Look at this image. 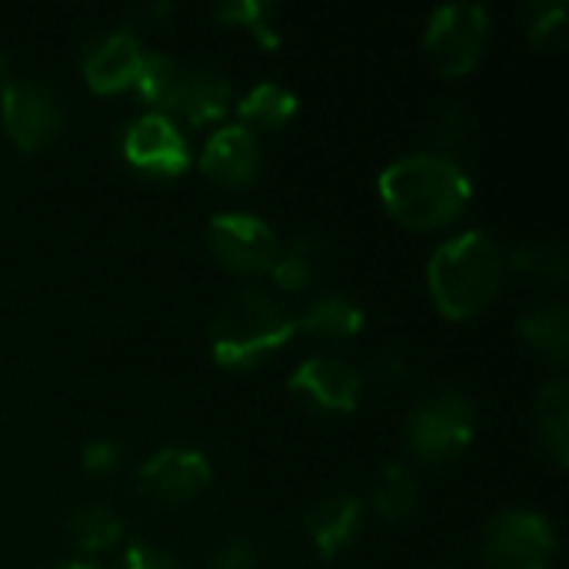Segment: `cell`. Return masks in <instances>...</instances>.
Segmentation results:
<instances>
[{"label": "cell", "mask_w": 569, "mask_h": 569, "mask_svg": "<svg viewBox=\"0 0 569 569\" xmlns=\"http://www.w3.org/2000/svg\"><path fill=\"white\" fill-rule=\"evenodd\" d=\"M380 197L387 210L413 227L433 230L453 223L473 197L470 173L443 153H410L380 173Z\"/></svg>", "instance_id": "6da1fadb"}, {"label": "cell", "mask_w": 569, "mask_h": 569, "mask_svg": "<svg viewBox=\"0 0 569 569\" xmlns=\"http://www.w3.org/2000/svg\"><path fill=\"white\" fill-rule=\"evenodd\" d=\"M503 270L507 253L500 243L487 230H463L433 250L427 263V283L443 317L467 320L497 297Z\"/></svg>", "instance_id": "7a4b0ae2"}, {"label": "cell", "mask_w": 569, "mask_h": 569, "mask_svg": "<svg viewBox=\"0 0 569 569\" xmlns=\"http://www.w3.org/2000/svg\"><path fill=\"white\" fill-rule=\"evenodd\" d=\"M297 333V313L260 287L230 293L210 320V353L227 370H247L287 347Z\"/></svg>", "instance_id": "3957f363"}, {"label": "cell", "mask_w": 569, "mask_h": 569, "mask_svg": "<svg viewBox=\"0 0 569 569\" xmlns=\"http://www.w3.org/2000/svg\"><path fill=\"white\" fill-rule=\"evenodd\" d=\"M133 90L160 107L157 113L180 117L193 127L220 120L230 107V80L210 63H183L170 53H143Z\"/></svg>", "instance_id": "277c9868"}, {"label": "cell", "mask_w": 569, "mask_h": 569, "mask_svg": "<svg viewBox=\"0 0 569 569\" xmlns=\"http://www.w3.org/2000/svg\"><path fill=\"white\" fill-rule=\"evenodd\" d=\"M407 447L427 460V463H443L460 457L473 433H477V407L467 393L460 390H437L423 397L410 417H407Z\"/></svg>", "instance_id": "5b68a950"}, {"label": "cell", "mask_w": 569, "mask_h": 569, "mask_svg": "<svg viewBox=\"0 0 569 569\" xmlns=\"http://www.w3.org/2000/svg\"><path fill=\"white\" fill-rule=\"evenodd\" d=\"M487 40H490V13L480 3L457 0L430 13L423 50L440 77H463L480 63Z\"/></svg>", "instance_id": "8992f818"}, {"label": "cell", "mask_w": 569, "mask_h": 569, "mask_svg": "<svg viewBox=\"0 0 569 569\" xmlns=\"http://www.w3.org/2000/svg\"><path fill=\"white\" fill-rule=\"evenodd\" d=\"M557 553L553 523L533 510H500L483 527V557L493 569H547Z\"/></svg>", "instance_id": "52a82bcc"}, {"label": "cell", "mask_w": 569, "mask_h": 569, "mask_svg": "<svg viewBox=\"0 0 569 569\" xmlns=\"http://www.w3.org/2000/svg\"><path fill=\"white\" fill-rule=\"evenodd\" d=\"M0 123L20 150H40L60 133V123H63L60 97L40 80L3 77Z\"/></svg>", "instance_id": "ba28073f"}, {"label": "cell", "mask_w": 569, "mask_h": 569, "mask_svg": "<svg viewBox=\"0 0 569 569\" xmlns=\"http://www.w3.org/2000/svg\"><path fill=\"white\" fill-rule=\"evenodd\" d=\"M207 243L220 267L233 273H267L280 253V240L257 213L230 210L207 223Z\"/></svg>", "instance_id": "9c48e42d"}, {"label": "cell", "mask_w": 569, "mask_h": 569, "mask_svg": "<svg viewBox=\"0 0 569 569\" xmlns=\"http://www.w3.org/2000/svg\"><path fill=\"white\" fill-rule=\"evenodd\" d=\"M120 153L130 167L150 177H177L190 167L187 137L167 113H140L120 133Z\"/></svg>", "instance_id": "30bf717a"}, {"label": "cell", "mask_w": 569, "mask_h": 569, "mask_svg": "<svg viewBox=\"0 0 569 569\" xmlns=\"http://www.w3.org/2000/svg\"><path fill=\"white\" fill-rule=\"evenodd\" d=\"M213 480V467L207 453L193 447H163L150 453L137 470V487L170 507H180L193 497H200Z\"/></svg>", "instance_id": "8fae6325"}, {"label": "cell", "mask_w": 569, "mask_h": 569, "mask_svg": "<svg viewBox=\"0 0 569 569\" xmlns=\"http://www.w3.org/2000/svg\"><path fill=\"white\" fill-rule=\"evenodd\" d=\"M287 387L323 413H353L360 407L363 377L350 363H343L340 357L320 353V357L303 360L290 373Z\"/></svg>", "instance_id": "7c38bea8"}, {"label": "cell", "mask_w": 569, "mask_h": 569, "mask_svg": "<svg viewBox=\"0 0 569 569\" xmlns=\"http://www.w3.org/2000/svg\"><path fill=\"white\" fill-rule=\"evenodd\" d=\"M143 47L137 33L130 30H110L97 37L87 53H83V80L97 93H117L137 83L140 63H143Z\"/></svg>", "instance_id": "4fadbf2b"}, {"label": "cell", "mask_w": 569, "mask_h": 569, "mask_svg": "<svg viewBox=\"0 0 569 569\" xmlns=\"http://www.w3.org/2000/svg\"><path fill=\"white\" fill-rule=\"evenodd\" d=\"M260 167H263V147L257 140V133L240 123H230V127H220L217 133H210V140L203 143V153H200V170L227 187L253 183Z\"/></svg>", "instance_id": "5bb4252c"}, {"label": "cell", "mask_w": 569, "mask_h": 569, "mask_svg": "<svg viewBox=\"0 0 569 569\" xmlns=\"http://www.w3.org/2000/svg\"><path fill=\"white\" fill-rule=\"evenodd\" d=\"M360 523H363V503L357 497H330V500H320L307 513V520H303V527H307L317 553L327 557V560L337 557V553H343L353 543Z\"/></svg>", "instance_id": "9a60e30c"}, {"label": "cell", "mask_w": 569, "mask_h": 569, "mask_svg": "<svg viewBox=\"0 0 569 569\" xmlns=\"http://www.w3.org/2000/svg\"><path fill=\"white\" fill-rule=\"evenodd\" d=\"M327 240L317 237V233H303L297 237L293 243L280 247L273 267L267 270L273 277V283L287 293H300V290H310L317 287V280L323 277L327 270Z\"/></svg>", "instance_id": "2e32d148"}, {"label": "cell", "mask_w": 569, "mask_h": 569, "mask_svg": "<svg viewBox=\"0 0 569 569\" xmlns=\"http://www.w3.org/2000/svg\"><path fill=\"white\" fill-rule=\"evenodd\" d=\"M297 330L317 340H350L363 330V307L347 297L323 293L297 317Z\"/></svg>", "instance_id": "e0dca14e"}, {"label": "cell", "mask_w": 569, "mask_h": 569, "mask_svg": "<svg viewBox=\"0 0 569 569\" xmlns=\"http://www.w3.org/2000/svg\"><path fill=\"white\" fill-rule=\"evenodd\" d=\"M420 503V480L407 463H387L370 490V507L383 523H403Z\"/></svg>", "instance_id": "ac0fdd59"}, {"label": "cell", "mask_w": 569, "mask_h": 569, "mask_svg": "<svg viewBox=\"0 0 569 569\" xmlns=\"http://www.w3.org/2000/svg\"><path fill=\"white\" fill-rule=\"evenodd\" d=\"M517 330L530 343V350H537L540 357H547L553 363H567L569 313L563 303H537V307H530L520 317Z\"/></svg>", "instance_id": "d6986e66"}, {"label": "cell", "mask_w": 569, "mask_h": 569, "mask_svg": "<svg viewBox=\"0 0 569 569\" xmlns=\"http://www.w3.org/2000/svg\"><path fill=\"white\" fill-rule=\"evenodd\" d=\"M533 427L540 433V443L547 453L567 467L569 460V387L567 380H553L537 393L533 407Z\"/></svg>", "instance_id": "ffe728a7"}, {"label": "cell", "mask_w": 569, "mask_h": 569, "mask_svg": "<svg viewBox=\"0 0 569 569\" xmlns=\"http://www.w3.org/2000/svg\"><path fill=\"white\" fill-rule=\"evenodd\" d=\"M293 113H297V97H293L287 87L270 83V80L250 87V93L240 97V103H237L240 127H247V130H253V133H257V130H277V127H283Z\"/></svg>", "instance_id": "44dd1931"}, {"label": "cell", "mask_w": 569, "mask_h": 569, "mask_svg": "<svg viewBox=\"0 0 569 569\" xmlns=\"http://www.w3.org/2000/svg\"><path fill=\"white\" fill-rule=\"evenodd\" d=\"M67 533L77 550L83 553H107L123 537V517L107 507H80L67 520Z\"/></svg>", "instance_id": "7402d4cb"}, {"label": "cell", "mask_w": 569, "mask_h": 569, "mask_svg": "<svg viewBox=\"0 0 569 569\" xmlns=\"http://www.w3.org/2000/svg\"><path fill=\"white\" fill-rule=\"evenodd\" d=\"M213 20L247 27L263 47L283 43V33L277 27V3H270V0H223L213 7Z\"/></svg>", "instance_id": "603a6c76"}, {"label": "cell", "mask_w": 569, "mask_h": 569, "mask_svg": "<svg viewBox=\"0 0 569 569\" xmlns=\"http://www.w3.org/2000/svg\"><path fill=\"white\" fill-rule=\"evenodd\" d=\"M507 267H513L517 273H527L533 280H547V283H560L567 277V260L557 247L550 243H527L517 247L507 257Z\"/></svg>", "instance_id": "cb8c5ba5"}, {"label": "cell", "mask_w": 569, "mask_h": 569, "mask_svg": "<svg viewBox=\"0 0 569 569\" xmlns=\"http://www.w3.org/2000/svg\"><path fill=\"white\" fill-rule=\"evenodd\" d=\"M567 23V3L563 0H533L530 3V40L533 47L547 50L560 40Z\"/></svg>", "instance_id": "d4e9b609"}, {"label": "cell", "mask_w": 569, "mask_h": 569, "mask_svg": "<svg viewBox=\"0 0 569 569\" xmlns=\"http://www.w3.org/2000/svg\"><path fill=\"white\" fill-rule=\"evenodd\" d=\"M120 569H187L170 550L163 547H153V543H133L123 560H120Z\"/></svg>", "instance_id": "484cf974"}, {"label": "cell", "mask_w": 569, "mask_h": 569, "mask_svg": "<svg viewBox=\"0 0 569 569\" xmlns=\"http://www.w3.org/2000/svg\"><path fill=\"white\" fill-rule=\"evenodd\" d=\"M207 569H257V550H253L250 540L233 537V540H227V543H220L213 550Z\"/></svg>", "instance_id": "4316f807"}, {"label": "cell", "mask_w": 569, "mask_h": 569, "mask_svg": "<svg viewBox=\"0 0 569 569\" xmlns=\"http://www.w3.org/2000/svg\"><path fill=\"white\" fill-rule=\"evenodd\" d=\"M80 463L90 473H110L120 467V447L113 440H90L80 450Z\"/></svg>", "instance_id": "83f0119b"}, {"label": "cell", "mask_w": 569, "mask_h": 569, "mask_svg": "<svg viewBox=\"0 0 569 569\" xmlns=\"http://www.w3.org/2000/svg\"><path fill=\"white\" fill-rule=\"evenodd\" d=\"M170 13H173V7H170V3H163V0L140 3V7H133V10H130V17H127V30H130V33H137L140 27H153L157 20H163V17H170Z\"/></svg>", "instance_id": "f1b7e54d"}, {"label": "cell", "mask_w": 569, "mask_h": 569, "mask_svg": "<svg viewBox=\"0 0 569 569\" xmlns=\"http://www.w3.org/2000/svg\"><path fill=\"white\" fill-rule=\"evenodd\" d=\"M437 130H440V140H450L453 133H463V117H460V110H443L440 117H437Z\"/></svg>", "instance_id": "f546056e"}, {"label": "cell", "mask_w": 569, "mask_h": 569, "mask_svg": "<svg viewBox=\"0 0 569 569\" xmlns=\"http://www.w3.org/2000/svg\"><path fill=\"white\" fill-rule=\"evenodd\" d=\"M53 569H100L97 563H90V560H67V563H57Z\"/></svg>", "instance_id": "4dcf8cb0"}]
</instances>
